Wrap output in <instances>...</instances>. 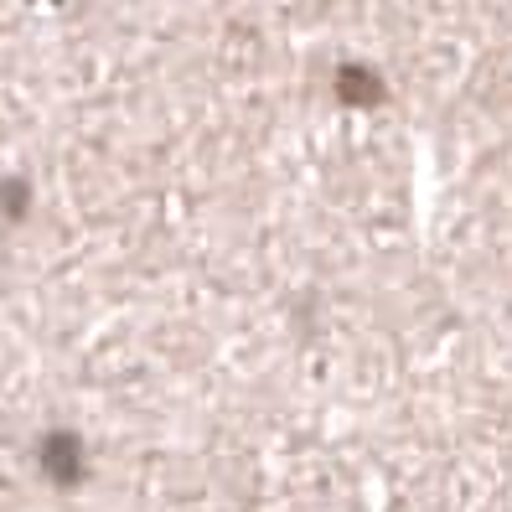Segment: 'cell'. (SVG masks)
<instances>
[{
	"label": "cell",
	"mask_w": 512,
	"mask_h": 512,
	"mask_svg": "<svg viewBox=\"0 0 512 512\" xmlns=\"http://www.w3.org/2000/svg\"><path fill=\"white\" fill-rule=\"evenodd\" d=\"M32 466H37V476L47 481L52 492L73 497V492H83L88 481H94V450H88L78 425H47L37 435V445H32Z\"/></svg>",
	"instance_id": "1"
},
{
	"label": "cell",
	"mask_w": 512,
	"mask_h": 512,
	"mask_svg": "<svg viewBox=\"0 0 512 512\" xmlns=\"http://www.w3.org/2000/svg\"><path fill=\"white\" fill-rule=\"evenodd\" d=\"M32 202H37V192L26 176H0V223H26L32 218Z\"/></svg>",
	"instance_id": "3"
},
{
	"label": "cell",
	"mask_w": 512,
	"mask_h": 512,
	"mask_svg": "<svg viewBox=\"0 0 512 512\" xmlns=\"http://www.w3.org/2000/svg\"><path fill=\"white\" fill-rule=\"evenodd\" d=\"M331 88H337V99H342L347 109H378V104L388 99L383 73L368 68V63H342L337 78H331Z\"/></svg>",
	"instance_id": "2"
}]
</instances>
